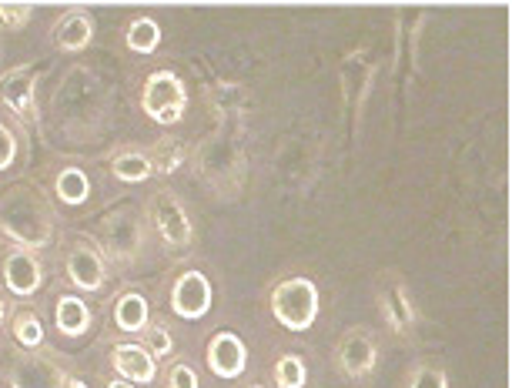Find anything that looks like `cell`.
Instances as JSON below:
<instances>
[{"label":"cell","instance_id":"obj_5","mask_svg":"<svg viewBox=\"0 0 512 388\" xmlns=\"http://www.w3.org/2000/svg\"><path fill=\"white\" fill-rule=\"evenodd\" d=\"M268 312H272V318L285 332H312L318 315H322V288L308 275L278 278L272 291H268Z\"/></svg>","mask_w":512,"mask_h":388},{"label":"cell","instance_id":"obj_24","mask_svg":"<svg viewBox=\"0 0 512 388\" xmlns=\"http://www.w3.org/2000/svg\"><path fill=\"white\" fill-rule=\"evenodd\" d=\"M124 44H128V51H131V54L151 57V54L161 47V24L154 21L151 14L134 17V21L128 24V31H124Z\"/></svg>","mask_w":512,"mask_h":388},{"label":"cell","instance_id":"obj_20","mask_svg":"<svg viewBox=\"0 0 512 388\" xmlns=\"http://www.w3.org/2000/svg\"><path fill=\"white\" fill-rule=\"evenodd\" d=\"M111 322L121 335H138L141 338L144 328L151 325V302L134 288L121 291L111 305Z\"/></svg>","mask_w":512,"mask_h":388},{"label":"cell","instance_id":"obj_34","mask_svg":"<svg viewBox=\"0 0 512 388\" xmlns=\"http://www.w3.org/2000/svg\"><path fill=\"white\" fill-rule=\"evenodd\" d=\"M7 308H11V305H7L4 295H0V332H4V325H7Z\"/></svg>","mask_w":512,"mask_h":388},{"label":"cell","instance_id":"obj_32","mask_svg":"<svg viewBox=\"0 0 512 388\" xmlns=\"http://www.w3.org/2000/svg\"><path fill=\"white\" fill-rule=\"evenodd\" d=\"M17 158H21V138L7 121H0V174L11 171Z\"/></svg>","mask_w":512,"mask_h":388},{"label":"cell","instance_id":"obj_11","mask_svg":"<svg viewBox=\"0 0 512 388\" xmlns=\"http://www.w3.org/2000/svg\"><path fill=\"white\" fill-rule=\"evenodd\" d=\"M64 278L77 295H98L108 285V258L91 238H77L64 251Z\"/></svg>","mask_w":512,"mask_h":388},{"label":"cell","instance_id":"obj_9","mask_svg":"<svg viewBox=\"0 0 512 388\" xmlns=\"http://www.w3.org/2000/svg\"><path fill=\"white\" fill-rule=\"evenodd\" d=\"M188 87L181 81V74L168 71H151L144 77V87H141V111L144 118L161 124V128H175V124L185 121L188 114Z\"/></svg>","mask_w":512,"mask_h":388},{"label":"cell","instance_id":"obj_12","mask_svg":"<svg viewBox=\"0 0 512 388\" xmlns=\"http://www.w3.org/2000/svg\"><path fill=\"white\" fill-rule=\"evenodd\" d=\"M168 308L181 322H201L215 308V285L201 268L178 271L168 288Z\"/></svg>","mask_w":512,"mask_h":388},{"label":"cell","instance_id":"obj_28","mask_svg":"<svg viewBox=\"0 0 512 388\" xmlns=\"http://www.w3.org/2000/svg\"><path fill=\"white\" fill-rule=\"evenodd\" d=\"M275 388H305L308 385V365L298 352H282L272 365Z\"/></svg>","mask_w":512,"mask_h":388},{"label":"cell","instance_id":"obj_33","mask_svg":"<svg viewBox=\"0 0 512 388\" xmlns=\"http://www.w3.org/2000/svg\"><path fill=\"white\" fill-rule=\"evenodd\" d=\"M64 388H91V385L84 382V378H77V375H67L64 378Z\"/></svg>","mask_w":512,"mask_h":388},{"label":"cell","instance_id":"obj_7","mask_svg":"<svg viewBox=\"0 0 512 388\" xmlns=\"http://www.w3.org/2000/svg\"><path fill=\"white\" fill-rule=\"evenodd\" d=\"M382 362V342L372 325H349L332 348V368L342 382L355 388H365L379 375Z\"/></svg>","mask_w":512,"mask_h":388},{"label":"cell","instance_id":"obj_3","mask_svg":"<svg viewBox=\"0 0 512 388\" xmlns=\"http://www.w3.org/2000/svg\"><path fill=\"white\" fill-rule=\"evenodd\" d=\"M0 238L14 248L44 251L57 241V211L34 184L17 181L0 191Z\"/></svg>","mask_w":512,"mask_h":388},{"label":"cell","instance_id":"obj_13","mask_svg":"<svg viewBox=\"0 0 512 388\" xmlns=\"http://www.w3.org/2000/svg\"><path fill=\"white\" fill-rule=\"evenodd\" d=\"M37 84H41V67L37 64H17L11 71L0 74V104L24 128L41 121V111H37Z\"/></svg>","mask_w":512,"mask_h":388},{"label":"cell","instance_id":"obj_1","mask_svg":"<svg viewBox=\"0 0 512 388\" xmlns=\"http://www.w3.org/2000/svg\"><path fill=\"white\" fill-rule=\"evenodd\" d=\"M111 118V87L94 67H67L51 94V121L67 141H94Z\"/></svg>","mask_w":512,"mask_h":388},{"label":"cell","instance_id":"obj_26","mask_svg":"<svg viewBox=\"0 0 512 388\" xmlns=\"http://www.w3.org/2000/svg\"><path fill=\"white\" fill-rule=\"evenodd\" d=\"M245 101H248V94L241 84H218L215 91H211V108H218L221 124H235V128H241Z\"/></svg>","mask_w":512,"mask_h":388},{"label":"cell","instance_id":"obj_17","mask_svg":"<svg viewBox=\"0 0 512 388\" xmlns=\"http://www.w3.org/2000/svg\"><path fill=\"white\" fill-rule=\"evenodd\" d=\"M108 365H111L114 375L124 378V382H131V385H138V388L151 385L154 378H158V362H154V355L141 342H118V345H111Z\"/></svg>","mask_w":512,"mask_h":388},{"label":"cell","instance_id":"obj_30","mask_svg":"<svg viewBox=\"0 0 512 388\" xmlns=\"http://www.w3.org/2000/svg\"><path fill=\"white\" fill-rule=\"evenodd\" d=\"M164 388H201L198 368L188 362V358H175L164 372Z\"/></svg>","mask_w":512,"mask_h":388},{"label":"cell","instance_id":"obj_18","mask_svg":"<svg viewBox=\"0 0 512 388\" xmlns=\"http://www.w3.org/2000/svg\"><path fill=\"white\" fill-rule=\"evenodd\" d=\"M94 41V17L84 7H71L54 24V47L61 54H81Z\"/></svg>","mask_w":512,"mask_h":388},{"label":"cell","instance_id":"obj_27","mask_svg":"<svg viewBox=\"0 0 512 388\" xmlns=\"http://www.w3.org/2000/svg\"><path fill=\"white\" fill-rule=\"evenodd\" d=\"M402 388H452V385L446 365L436 362V358H419V362L405 368Z\"/></svg>","mask_w":512,"mask_h":388},{"label":"cell","instance_id":"obj_2","mask_svg":"<svg viewBox=\"0 0 512 388\" xmlns=\"http://www.w3.org/2000/svg\"><path fill=\"white\" fill-rule=\"evenodd\" d=\"M191 164L201 188L218 201H238L248 188V154L235 124H221L218 131L205 134L191 154Z\"/></svg>","mask_w":512,"mask_h":388},{"label":"cell","instance_id":"obj_6","mask_svg":"<svg viewBox=\"0 0 512 388\" xmlns=\"http://www.w3.org/2000/svg\"><path fill=\"white\" fill-rule=\"evenodd\" d=\"M375 308H379L385 332L392 338H399V342H415L422 315L412 298L409 281H405L399 268H382L379 275H375Z\"/></svg>","mask_w":512,"mask_h":388},{"label":"cell","instance_id":"obj_35","mask_svg":"<svg viewBox=\"0 0 512 388\" xmlns=\"http://www.w3.org/2000/svg\"><path fill=\"white\" fill-rule=\"evenodd\" d=\"M108 388H138V385H131V382H124V378H111Z\"/></svg>","mask_w":512,"mask_h":388},{"label":"cell","instance_id":"obj_22","mask_svg":"<svg viewBox=\"0 0 512 388\" xmlns=\"http://www.w3.org/2000/svg\"><path fill=\"white\" fill-rule=\"evenodd\" d=\"M91 174L81 168V164H64L61 171L54 174V198L67 208H81L91 201Z\"/></svg>","mask_w":512,"mask_h":388},{"label":"cell","instance_id":"obj_16","mask_svg":"<svg viewBox=\"0 0 512 388\" xmlns=\"http://www.w3.org/2000/svg\"><path fill=\"white\" fill-rule=\"evenodd\" d=\"M205 365L208 372L221 378V382H235L248 372V345L245 338L235 332H215L208 338L205 348Z\"/></svg>","mask_w":512,"mask_h":388},{"label":"cell","instance_id":"obj_31","mask_svg":"<svg viewBox=\"0 0 512 388\" xmlns=\"http://www.w3.org/2000/svg\"><path fill=\"white\" fill-rule=\"evenodd\" d=\"M34 21V7L31 4H11V0H4L0 4V31H24L27 24Z\"/></svg>","mask_w":512,"mask_h":388},{"label":"cell","instance_id":"obj_19","mask_svg":"<svg viewBox=\"0 0 512 388\" xmlns=\"http://www.w3.org/2000/svg\"><path fill=\"white\" fill-rule=\"evenodd\" d=\"M94 328V308L81 295H57L54 332L61 338H88Z\"/></svg>","mask_w":512,"mask_h":388},{"label":"cell","instance_id":"obj_21","mask_svg":"<svg viewBox=\"0 0 512 388\" xmlns=\"http://www.w3.org/2000/svg\"><path fill=\"white\" fill-rule=\"evenodd\" d=\"M108 171H111V178L121 181V184H144V181L154 178L151 154L144 151V148H131V144H124V148L111 151Z\"/></svg>","mask_w":512,"mask_h":388},{"label":"cell","instance_id":"obj_8","mask_svg":"<svg viewBox=\"0 0 512 388\" xmlns=\"http://www.w3.org/2000/svg\"><path fill=\"white\" fill-rule=\"evenodd\" d=\"M144 211H148L151 231L158 235L161 248L168 251V255H185V251L195 248V221H191L178 191L158 188L148 198V208Z\"/></svg>","mask_w":512,"mask_h":388},{"label":"cell","instance_id":"obj_36","mask_svg":"<svg viewBox=\"0 0 512 388\" xmlns=\"http://www.w3.org/2000/svg\"><path fill=\"white\" fill-rule=\"evenodd\" d=\"M245 388H268V385H262V382H255V385H245Z\"/></svg>","mask_w":512,"mask_h":388},{"label":"cell","instance_id":"obj_23","mask_svg":"<svg viewBox=\"0 0 512 388\" xmlns=\"http://www.w3.org/2000/svg\"><path fill=\"white\" fill-rule=\"evenodd\" d=\"M11 335H14L17 348H24V352H44V348H47V332H44L41 315H37L34 308H27V305L14 312Z\"/></svg>","mask_w":512,"mask_h":388},{"label":"cell","instance_id":"obj_25","mask_svg":"<svg viewBox=\"0 0 512 388\" xmlns=\"http://www.w3.org/2000/svg\"><path fill=\"white\" fill-rule=\"evenodd\" d=\"M151 164H154V174H175L181 164L188 161V144L175 138V134H164L151 144Z\"/></svg>","mask_w":512,"mask_h":388},{"label":"cell","instance_id":"obj_4","mask_svg":"<svg viewBox=\"0 0 512 388\" xmlns=\"http://www.w3.org/2000/svg\"><path fill=\"white\" fill-rule=\"evenodd\" d=\"M148 241H151V221L148 211L124 201L114 205L111 211H104L98 218V231H94V245L104 251L108 265L131 268L148 255Z\"/></svg>","mask_w":512,"mask_h":388},{"label":"cell","instance_id":"obj_15","mask_svg":"<svg viewBox=\"0 0 512 388\" xmlns=\"http://www.w3.org/2000/svg\"><path fill=\"white\" fill-rule=\"evenodd\" d=\"M67 372L51 352H14L7 365V388H64Z\"/></svg>","mask_w":512,"mask_h":388},{"label":"cell","instance_id":"obj_29","mask_svg":"<svg viewBox=\"0 0 512 388\" xmlns=\"http://www.w3.org/2000/svg\"><path fill=\"white\" fill-rule=\"evenodd\" d=\"M141 345L154 355V362H164V358L175 355V335H171V328L164 322H151L148 328H144Z\"/></svg>","mask_w":512,"mask_h":388},{"label":"cell","instance_id":"obj_10","mask_svg":"<svg viewBox=\"0 0 512 388\" xmlns=\"http://www.w3.org/2000/svg\"><path fill=\"white\" fill-rule=\"evenodd\" d=\"M379 77V57L372 54V47H355L345 54L342 67H338V87H342V108L349 114L355 134L362 128V114L369 104V94Z\"/></svg>","mask_w":512,"mask_h":388},{"label":"cell","instance_id":"obj_14","mask_svg":"<svg viewBox=\"0 0 512 388\" xmlns=\"http://www.w3.org/2000/svg\"><path fill=\"white\" fill-rule=\"evenodd\" d=\"M0 281H4V288L11 291L14 298H34L47 281L41 255L11 245L0 255Z\"/></svg>","mask_w":512,"mask_h":388}]
</instances>
